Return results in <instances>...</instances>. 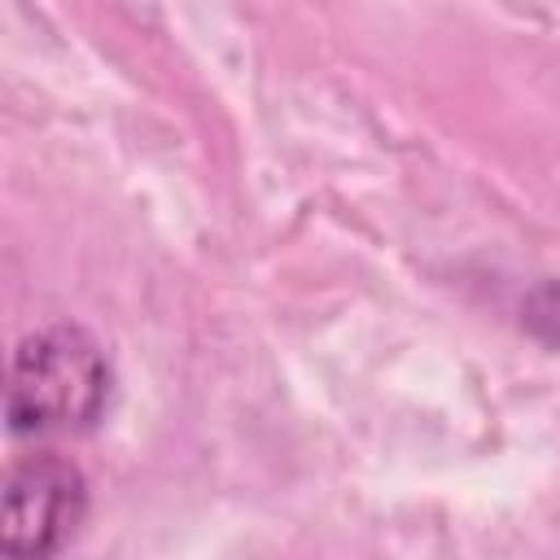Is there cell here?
<instances>
[{"instance_id": "obj_1", "label": "cell", "mask_w": 560, "mask_h": 560, "mask_svg": "<svg viewBox=\"0 0 560 560\" xmlns=\"http://www.w3.org/2000/svg\"><path fill=\"white\" fill-rule=\"evenodd\" d=\"M109 359L74 324H52L13 350L4 416L13 433H79L92 429L109 402Z\"/></svg>"}, {"instance_id": "obj_2", "label": "cell", "mask_w": 560, "mask_h": 560, "mask_svg": "<svg viewBox=\"0 0 560 560\" xmlns=\"http://www.w3.org/2000/svg\"><path fill=\"white\" fill-rule=\"evenodd\" d=\"M88 516V481L61 455H26L4 477L0 508V551L13 560H35L61 551Z\"/></svg>"}, {"instance_id": "obj_3", "label": "cell", "mask_w": 560, "mask_h": 560, "mask_svg": "<svg viewBox=\"0 0 560 560\" xmlns=\"http://www.w3.org/2000/svg\"><path fill=\"white\" fill-rule=\"evenodd\" d=\"M521 324H525L538 341L560 346V280L538 284V289L521 302Z\"/></svg>"}]
</instances>
